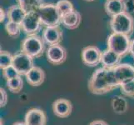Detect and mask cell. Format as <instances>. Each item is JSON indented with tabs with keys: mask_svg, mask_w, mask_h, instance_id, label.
Here are the masks:
<instances>
[{
	"mask_svg": "<svg viewBox=\"0 0 134 125\" xmlns=\"http://www.w3.org/2000/svg\"><path fill=\"white\" fill-rule=\"evenodd\" d=\"M119 87L113 69L101 67L93 72L89 78L87 88L92 94L102 95Z\"/></svg>",
	"mask_w": 134,
	"mask_h": 125,
	"instance_id": "cell-1",
	"label": "cell"
},
{
	"mask_svg": "<svg viewBox=\"0 0 134 125\" xmlns=\"http://www.w3.org/2000/svg\"><path fill=\"white\" fill-rule=\"evenodd\" d=\"M37 12L43 27H59L61 24L62 17L58 10L56 3H43L38 8Z\"/></svg>",
	"mask_w": 134,
	"mask_h": 125,
	"instance_id": "cell-2",
	"label": "cell"
},
{
	"mask_svg": "<svg viewBox=\"0 0 134 125\" xmlns=\"http://www.w3.org/2000/svg\"><path fill=\"white\" fill-rule=\"evenodd\" d=\"M109 25L113 33L130 37L134 31V18L132 15L124 12L111 18Z\"/></svg>",
	"mask_w": 134,
	"mask_h": 125,
	"instance_id": "cell-3",
	"label": "cell"
},
{
	"mask_svg": "<svg viewBox=\"0 0 134 125\" xmlns=\"http://www.w3.org/2000/svg\"><path fill=\"white\" fill-rule=\"evenodd\" d=\"M21 50L33 58H38L47 49L43 37L37 35L27 36L21 43Z\"/></svg>",
	"mask_w": 134,
	"mask_h": 125,
	"instance_id": "cell-4",
	"label": "cell"
},
{
	"mask_svg": "<svg viewBox=\"0 0 134 125\" xmlns=\"http://www.w3.org/2000/svg\"><path fill=\"white\" fill-rule=\"evenodd\" d=\"M130 37L121 34L112 33L107 39L108 48L118 53L122 58L130 53Z\"/></svg>",
	"mask_w": 134,
	"mask_h": 125,
	"instance_id": "cell-5",
	"label": "cell"
},
{
	"mask_svg": "<svg viewBox=\"0 0 134 125\" xmlns=\"http://www.w3.org/2000/svg\"><path fill=\"white\" fill-rule=\"evenodd\" d=\"M34 59V58L21 50L20 52L13 55L12 65L14 67L20 76H26L27 73L35 66Z\"/></svg>",
	"mask_w": 134,
	"mask_h": 125,
	"instance_id": "cell-6",
	"label": "cell"
},
{
	"mask_svg": "<svg viewBox=\"0 0 134 125\" xmlns=\"http://www.w3.org/2000/svg\"><path fill=\"white\" fill-rule=\"evenodd\" d=\"M21 27L23 32L27 36L38 34L43 27L38 12L34 11L27 13L22 23Z\"/></svg>",
	"mask_w": 134,
	"mask_h": 125,
	"instance_id": "cell-7",
	"label": "cell"
},
{
	"mask_svg": "<svg viewBox=\"0 0 134 125\" xmlns=\"http://www.w3.org/2000/svg\"><path fill=\"white\" fill-rule=\"evenodd\" d=\"M102 54L103 52L97 46H87L82 50V61L87 67H96L101 63Z\"/></svg>",
	"mask_w": 134,
	"mask_h": 125,
	"instance_id": "cell-8",
	"label": "cell"
},
{
	"mask_svg": "<svg viewBox=\"0 0 134 125\" xmlns=\"http://www.w3.org/2000/svg\"><path fill=\"white\" fill-rule=\"evenodd\" d=\"M68 53L66 48L61 44L51 45L46 50L48 62L53 65H60L66 61Z\"/></svg>",
	"mask_w": 134,
	"mask_h": 125,
	"instance_id": "cell-9",
	"label": "cell"
},
{
	"mask_svg": "<svg viewBox=\"0 0 134 125\" xmlns=\"http://www.w3.org/2000/svg\"><path fill=\"white\" fill-rule=\"evenodd\" d=\"M113 71L119 86L123 83L134 81V65L129 63H120L113 68Z\"/></svg>",
	"mask_w": 134,
	"mask_h": 125,
	"instance_id": "cell-10",
	"label": "cell"
},
{
	"mask_svg": "<svg viewBox=\"0 0 134 125\" xmlns=\"http://www.w3.org/2000/svg\"><path fill=\"white\" fill-rule=\"evenodd\" d=\"M26 125H46L47 116L43 110L40 108H30L27 111L24 117Z\"/></svg>",
	"mask_w": 134,
	"mask_h": 125,
	"instance_id": "cell-11",
	"label": "cell"
},
{
	"mask_svg": "<svg viewBox=\"0 0 134 125\" xmlns=\"http://www.w3.org/2000/svg\"><path fill=\"white\" fill-rule=\"evenodd\" d=\"M42 37L46 45L60 44L63 41V31L60 29V26L45 28L43 31Z\"/></svg>",
	"mask_w": 134,
	"mask_h": 125,
	"instance_id": "cell-12",
	"label": "cell"
},
{
	"mask_svg": "<svg viewBox=\"0 0 134 125\" xmlns=\"http://www.w3.org/2000/svg\"><path fill=\"white\" fill-rule=\"evenodd\" d=\"M53 111L55 116L65 118L72 113V104L70 100L66 99H58L53 104Z\"/></svg>",
	"mask_w": 134,
	"mask_h": 125,
	"instance_id": "cell-13",
	"label": "cell"
},
{
	"mask_svg": "<svg viewBox=\"0 0 134 125\" xmlns=\"http://www.w3.org/2000/svg\"><path fill=\"white\" fill-rule=\"evenodd\" d=\"M122 57H120L118 53L113 51L107 48L103 52L102 54L101 63L102 67H104L108 69H113L115 67H117L118 64L121 63Z\"/></svg>",
	"mask_w": 134,
	"mask_h": 125,
	"instance_id": "cell-14",
	"label": "cell"
},
{
	"mask_svg": "<svg viewBox=\"0 0 134 125\" xmlns=\"http://www.w3.org/2000/svg\"><path fill=\"white\" fill-rule=\"evenodd\" d=\"M26 80L29 85L33 87H38L42 85L45 81V72L40 67L34 66L27 73Z\"/></svg>",
	"mask_w": 134,
	"mask_h": 125,
	"instance_id": "cell-15",
	"label": "cell"
},
{
	"mask_svg": "<svg viewBox=\"0 0 134 125\" xmlns=\"http://www.w3.org/2000/svg\"><path fill=\"white\" fill-rule=\"evenodd\" d=\"M104 10L109 17H114L126 10L125 0H106Z\"/></svg>",
	"mask_w": 134,
	"mask_h": 125,
	"instance_id": "cell-16",
	"label": "cell"
},
{
	"mask_svg": "<svg viewBox=\"0 0 134 125\" xmlns=\"http://www.w3.org/2000/svg\"><path fill=\"white\" fill-rule=\"evenodd\" d=\"M82 22V16L79 12L74 10L68 14L64 15L61 18V24L68 29H75L79 27Z\"/></svg>",
	"mask_w": 134,
	"mask_h": 125,
	"instance_id": "cell-17",
	"label": "cell"
},
{
	"mask_svg": "<svg viewBox=\"0 0 134 125\" xmlns=\"http://www.w3.org/2000/svg\"><path fill=\"white\" fill-rule=\"evenodd\" d=\"M7 14L8 21L16 23V24L21 25L27 15V13L18 4H14V5H12L8 8L7 10Z\"/></svg>",
	"mask_w": 134,
	"mask_h": 125,
	"instance_id": "cell-18",
	"label": "cell"
},
{
	"mask_svg": "<svg viewBox=\"0 0 134 125\" xmlns=\"http://www.w3.org/2000/svg\"><path fill=\"white\" fill-rule=\"evenodd\" d=\"M111 105L113 112L117 114L125 113L128 109V104L127 99L122 96H115L111 101Z\"/></svg>",
	"mask_w": 134,
	"mask_h": 125,
	"instance_id": "cell-19",
	"label": "cell"
},
{
	"mask_svg": "<svg viewBox=\"0 0 134 125\" xmlns=\"http://www.w3.org/2000/svg\"><path fill=\"white\" fill-rule=\"evenodd\" d=\"M43 3L44 0H17V4H18L27 13L37 11Z\"/></svg>",
	"mask_w": 134,
	"mask_h": 125,
	"instance_id": "cell-20",
	"label": "cell"
},
{
	"mask_svg": "<svg viewBox=\"0 0 134 125\" xmlns=\"http://www.w3.org/2000/svg\"><path fill=\"white\" fill-rule=\"evenodd\" d=\"M6 86L10 92L13 93V94H18L24 88V80H23L22 76L19 75L14 78L6 81Z\"/></svg>",
	"mask_w": 134,
	"mask_h": 125,
	"instance_id": "cell-21",
	"label": "cell"
},
{
	"mask_svg": "<svg viewBox=\"0 0 134 125\" xmlns=\"http://www.w3.org/2000/svg\"><path fill=\"white\" fill-rule=\"evenodd\" d=\"M56 6L61 17L75 10L72 3L69 0H59L56 3Z\"/></svg>",
	"mask_w": 134,
	"mask_h": 125,
	"instance_id": "cell-22",
	"label": "cell"
},
{
	"mask_svg": "<svg viewBox=\"0 0 134 125\" xmlns=\"http://www.w3.org/2000/svg\"><path fill=\"white\" fill-rule=\"evenodd\" d=\"M5 30L8 35L12 39H17L20 35L22 30V27L20 24L11 21H8L5 24Z\"/></svg>",
	"mask_w": 134,
	"mask_h": 125,
	"instance_id": "cell-23",
	"label": "cell"
},
{
	"mask_svg": "<svg viewBox=\"0 0 134 125\" xmlns=\"http://www.w3.org/2000/svg\"><path fill=\"white\" fill-rule=\"evenodd\" d=\"M13 55H12L8 51L1 50L0 52V68L1 70L7 68L13 64Z\"/></svg>",
	"mask_w": 134,
	"mask_h": 125,
	"instance_id": "cell-24",
	"label": "cell"
},
{
	"mask_svg": "<svg viewBox=\"0 0 134 125\" xmlns=\"http://www.w3.org/2000/svg\"><path fill=\"white\" fill-rule=\"evenodd\" d=\"M119 88L125 96L134 99V81L123 83V84L120 85Z\"/></svg>",
	"mask_w": 134,
	"mask_h": 125,
	"instance_id": "cell-25",
	"label": "cell"
},
{
	"mask_svg": "<svg viewBox=\"0 0 134 125\" xmlns=\"http://www.w3.org/2000/svg\"><path fill=\"white\" fill-rule=\"evenodd\" d=\"M3 73V77L5 78V80L8 81L9 79H12V78H14L18 76H19V73H18V71L14 68L13 65L8 67L7 68L2 70Z\"/></svg>",
	"mask_w": 134,
	"mask_h": 125,
	"instance_id": "cell-26",
	"label": "cell"
},
{
	"mask_svg": "<svg viewBox=\"0 0 134 125\" xmlns=\"http://www.w3.org/2000/svg\"><path fill=\"white\" fill-rule=\"evenodd\" d=\"M8 104V94L3 88H0V107L4 108Z\"/></svg>",
	"mask_w": 134,
	"mask_h": 125,
	"instance_id": "cell-27",
	"label": "cell"
},
{
	"mask_svg": "<svg viewBox=\"0 0 134 125\" xmlns=\"http://www.w3.org/2000/svg\"><path fill=\"white\" fill-rule=\"evenodd\" d=\"M125 12L128 13L129 14L134 13V0H125Z\"/></svg>",
	"mask_w": 134,
	"mask_h": 125,
	"instance_id": "cell-28",
	"label": "cell"
},
{
	"mask_svg": "<svg viewBox=\"0 0 134 125\" xmlns=\"http://www.w3.org/2000/svg\"><path fill=\"white\" fill-rule=\"evenodd\" d=\"M6 18H8V14H7V11L4 10L3 8H0V23L3 24L5 21Z\"/></svg>",
	"mask_w": 134,
	"mask_h": 125,
	"instance_id": "cell-29",
	"label": "cell"
},
{
	"mask_svg": "<svg viewBox=\"0 0 134 125\" xmlns=\"http://www.w3.org/2000/svg\"><path fill=\"white\" fill-rule=\"evenodd\" d=\"M88 125H108V124L104 120H94V121L91 122Z\"/></svg>",
	"mask_w": 134,
	"mask_h": 125,
	"instance_id": "cell-30",
	"label": "cell"
},
{
	"mask_svg": "<svg viewBox=\"0 0 134 125\" xmlns=\"http://www.w3.org/2000/svg\"><path fill=\"white\" fill-rule=\"evenodd\" d=\"M130 53L134 58V39L131 40V44H130Z\"/></svg>",
	"mask_w": 134,
	"mask_h": 125,
	"instance_id": "cell-31",
	"label": "cell"
},
{
	"mask_svg": "<svg viewBox=\"0 0 134 125\" xmlns=\"http://www.w3.org/2000/svg\"><path fill=\"white\" fill-rule=\"evenodd\" d=\"M13 125H26V123L24 122V123H23V122H16V123H13Z\"/></svg>",
	"mask_w": 134,
	"mask_h": 125,
	"instance_id": "cell-32",
	"label": "cell"
},
{
	"mask_svg": "<svg viewBox=\"0 0 134 125\" xmlns=\"http://www.w3.org/2000/svg\"><path fill=\"white\" fill-rule=\"evenodd\" d=\"M85 1H87V2H92V1H95V0H85Z\"/></svg>",
	"mask_w": 134,
	"mask_h": 125,
	"instance_id": "cell-33",
	"label": "cell"
}]
</instances>
